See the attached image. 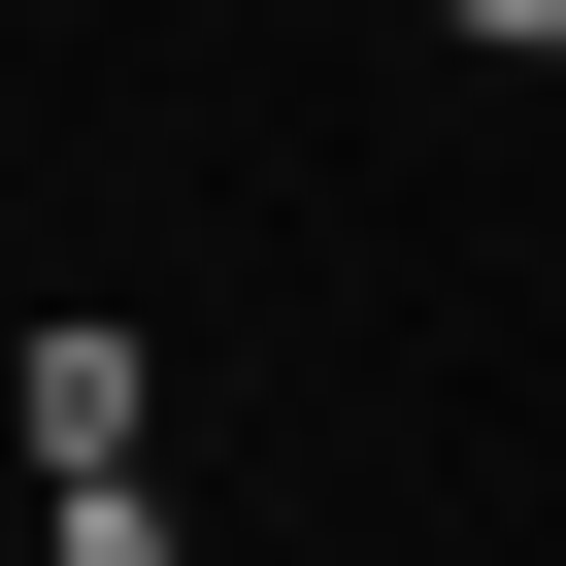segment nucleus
I'll return each mask as SVG.
<instances>
[{"label": "nucleus", "mask_w": 566, "mask_h": 566, "mask_svg": "<svg viewBox=\"0 0 566 566\" xmlns=\"http://www.w3.org/2000/svg\"><path fill=\"white\" fill-rule=\"evenodd\" d=\"M467 34H500V67H566V0H467Z\"/></svg>", "instance_id": "obj_1"}]
</instances>
